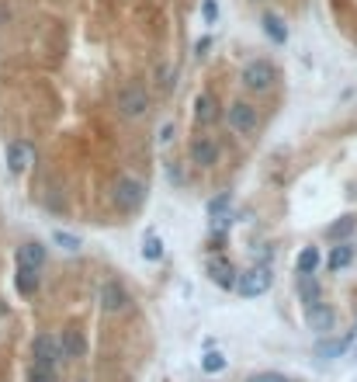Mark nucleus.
<instances>
[{
  "instance_id": "12",
  "label": "nucleus",
  "mask_w": 357,
  "mask_h": 382,
  "mask_svg": "<svg viewBox=\"0 0 357 382\" xmlns=\"http://www.w3.org/2000/svg\"><path fill=\"white\" fill-rule=\"evenodd\" d=\"M208 278H212L219 289H236V268H233V264H229L222 254L208 261Z\"/></svg>"
},
{
  "instance_id": "17",
  "label": "nucleus",
  "mask_w": 357,
  "mask_h": 382,
  "mask_svg": "<svg viewBox=\"0 0 357 382\" xmlns=\"http://www.w3.org/2000/svg\"><path fill=\"white\" fill-rule=\"evenodd\" d=\"M38 285H42V278H38V268H18V274H14V289L21 292V296H35L38 292Z\"/></svg>"
},
{
  "instance_id": "1",
  "label": "nucleus",
  "mask_w": 357,
  "mask_h": 382,
  "mask_svg": "<svg viewBox=\"0 0 357 382\" xmlns=\"http://www.w3.org/2000/svg\"><path fill=\"white\" fill-rule=\"evenodd\" d=\"M111 202H114V209L118 212H136L139 205L146 202V185L132 177V174H125V177H118L114 181V188H111Z\"/></svg>"
},
{
  "instance_id": "20",
  "label": "nucleus",
  "mask_w": 357,
  "mask_h": 382,
  "mask_svg": "<svg viewBox=\"0 0 357 382\" xmlns=\"http://www.w3.org/2000/svg\"><path fill=\"white\" fill-rule=\"evenodd\" d=\"M260 25H264V35H267L275 46H284V42H288V28H284V21H281L277 14H264Z\"/></svg>"
},
{
  "instance_id": "23",
  "label": "nucleus",
  "mask_w": 357,
  "mask_h": 382,
  "mask_svg": "<svg viewBox=\"0 0 357 382\" xmlns=\"http://www.w3.org/2000/svg\"><path fill=\"white\" fill-rule=\"evenodd\" d=\"M142 257H146V261H160V257H164V240H160L156 233H146V240H142Z\"/></svg>"
},
{
  "instance_id": "19",
  "label": "nucleus",
  "mask_w": 357,
  "mask_h": 382,
  "mask_svg": "<svg viewBox=\"0 0 357 382\" xmlns=\"http://www.w3.org/2000/svg\"><path fill=\"white\" fill-rule=\"evenodd\" d=\"M347 264H354V244H336L326 257V268L330 272H343Z\"/></svg>"
},
{
  "instance_id": "25",
  "label": "nucleus",
  "mask_w": 357,
  "mask_h": 382,
  "mask_svg": "<svg viewBox=\"0 0 357 382\" xmlns=\"http://www.w3.org/2000/svg\"><path fill=\"white\" fill-rule=\"evenodd\" d=\"M53 244H59L63 250H70V254H73V250H80V237H73V233H63V229H55V233H53Z\"/></svg>"
},
{
  "instance_id": "5",
  "label": "nucleus",
  "mask_w": 357,
  "mask_h": 382,
  "mask_svg": "<svg viewBox=\"0 0 357 382\" xmlns=\"http://www.w3.org/2000/svg\"><path fill=\"white\" fill-rule=\"evenodd\" d=\"M243 87L253 91V94H264V91H271V83H275V66L267 63V59H253L243 66Z\"/></svg>"
},
{
  "instance_id": "4",
  "label": "nucleus",
  "mask_w": 357,
  "mask_h": 382,
  "mask_svg": "<svg viewBox=\"0 0 357 382\" xmlns=\"http://www.w3.org/2000/svg\"><path fill=\"white\" fill-rule=\"evenodd\" d=\"M225 122H229V129H233L236 136H250V133H257L260 115H257V108H253L250 101H233V105L225 108Z\"/></svg>"
},
{
  "instance_id": "14",
  "label": "nucleus",
  "mask_w": 357,
  "mask_h": 382,
  "mask_svg": "<svg viewBox=\"0 0 357 382\" xmlns=\"http://www.w3.org/2000/svg\"><path fill=\"white\" fill-rule=\"evenodd\" d=\"M295 289H299V299H302L305 306H316V302H323V289H319L316 274H299V278H295Z\"/></svg>"
},
{
  "instance_id": "28",
  "label": "nucleus",
  "mask_w": 357,
  "mask_h": 382,
  "mask_svg": "<svg viewBox=\"0 0 357 382\" xmlns=\"http://www.w3.org/2000/svg\"><path fill=\"white\" fill-rule=\"evenodd\" d=\"M250 382H288L284 376H277V372H260V376H253Z\"/></svg>"
},
{
  "instance_id": "9",
  "label": "nucleus",
  "mask_w": 357,
  "mask_h": 382,
  "mask_svg": "<svg viewBox=\"0 0 357 382\" xmlns=\"http://www.w3.org/2000/svg\"><path fill=\"white\" fill-rule=\"evenodd\" d=\"M219 157H222V150L212 136H194L191 139V160L198 167H215L219 164Z\"/></svg>"
},
{
  "instance_id": "13",
  "label": "nucleus",
  "mask_w": 357,
  "mask_h": 382,
  "mask_svg": "<svg viewBox=\"0 0 357 382\" xmlns=\"http://www.w3.org/2000/svg\"><path fill=\"white\" fill-rule=\"evenodd\" d=\"M14 257H18V268H38V272H42V264H46V247L28 240V244L18 247Z\"/></svg>"
},
{
  "instance_id": "22",
  "label": "nucleus",
  "mask_w": 357,
  "mask_h": 382,
  "mask_svg": "<svg viewBox=\"0 0 357 382\" xmlns=\"http://www.w3.org/2000/svg\"><path fill=\"white\" fill-rule=\"evenodd\" d=\"M28 382H55V368L53 365H42V361H31L25 372Z\"/></svg>"
},
{
  "instance_id": "11",
  "label": "nucleus",
  "mask_w": 357,
  "mask_h": 382,
  "mask_svg": "<svg viewBox=\"0 0 357 382\" xmlns=\"http://www.w3.org/2000/svg\"><path fill=\"white\" fill-rule=\"evenodd\" d=\"M219 115H222V108H219V101H215V94L205 91V94L194 98V118H198V125H215Z\"/></svg>"
},
{
  "instance_id": "10",
  "label": "nucleus",
  "mask_w": 357,
  "mask_h": 382,
  "mask_svg": "<svg viewBox=\"0 0 357 382\" xmlns=\"http://www.w3.org/2000/svg\"><path fill=\"white\" fill-rule=\"evenodd\" d=\"M305 324H309V330H316V334H330L333 324H336V313H333V306H326V302L305 306Z\"/></svg>"
},
{
  "instance_id": "7",
  "label": "nucleus",
  "mask_w": 357,
  "mask_h": 382,
  "mask_svg": "<svg viewBox=\"0 0 357 382\" xmlns=\"http://www.w3.org/2000/svg\"><path fill=\"white\" fill-rule=\"evenodd\" d=\"M97 306H101L105 313H122V309L129 306V292H125V285H122V282H114V278H108V282L101 285V292H97Z\"/></svg>"
},
{
  "instance_id": "8",
  "label": "nucleus",
  "mask_w": 357,
  "mask_h": 382,
  "mask_svg": "<svg viewBox=\"0 0 357 382\" xmlns=\"http://www.w3.org/2000/svg\"><path fill=\"white\" fill-rule=\"evenodd\" d=\"M35 160V146L28 143V139H14V143H7V170L11 174H25L28 167Z\"/></svg>"
},
{
  "instance_id": "29",
  "label": "nucleus",
  "mask_w": 357,
  "mask_h": 382,
  "mask_svg": "<svg viewBox=\"0 0 357 382\" xmlns=\"http://www.w3.org/2000/svg\"><path fill=\"white\" fill-rule=\"evenodd\" d=\"M170 136H174V125H164V133H160V143H170Z\"/></svg>"
},
{
  "instance_id": "2",
  "label": "nucleus",
  "mask_w": 357,
  "mask_h": 382,
  "mask_svg": "<svg viewBox=\"0 0 357 382\" xmlns=\"http://www.w3.org/2000/svg\"><path fill=\"white\" fill-rule=\"evenodd\" d=\"M275 285V272H271V264H253L250 272H243L236 278V292L240 296H247V299H257V296H264L267 289Z\"/></svg>"
},
{
  "instance_id": "27",
  "label": "nucleus",
  "mask_w": 357,
  "mask_h": 382,
  "mask_svg": "<svg viewBox=\"0 0 357 382\" xmlns=\"http://www.w3.org/2000/svg\"><path fill=\"white\" fill-rule=\"evenodd\" d=\"M201 18H205V25H215V18H219V4H215V0H201Z\"/></svg>"
},
{
  "instance_id": "15",
  "label": "nucleus",
  "mask_w": 357,
  "mask_h": 382,
  "mask_svg": "<svg viewBox=\"0 0 357 382\" xmlns=\"http://www.w3.org/2000/svg\"><path fill=\"white\" fill-rule=\"evenodd\" d=\"M357 233V216H340L336 222L326 226V240L333 244H347V237H354Z\"/></svg>"
},
{
  "instance_id": "3",
  "label": "nucleus",
  "mask_w": 357,
  "mask_h": 382,
  "mask_svg": "<svg viewBox=\"0 0 357 382\" xmlns=\"http://www.w3.org/2000/svg\"><path fill=\"white\" fill-rule=\"evenodd\" d=\"M114 108H118V115H125V118H142L146 108H149V94H146V87L136 83V81L125 83V87H118Z\"/></svg>"
},
{
  "instance_id": "26",
  "label": "nucleus",
  "mask_w": 357,
  "mask_h": 382,
  "mask_svg": "<svg viewBox=\"0 0 357 382\" xmlns=\"http://www.w3.org/2000/svg\"><path fill=\"white\" fill-rule=\"evenodd\" d=\"M201 368H205V372H222V368H225V358H222L219 351H208V355L201 358Z\"/></svg>"
},
{
  "instance_id": "18",
  "label": "nucleus",
  "mask_w": 357,
  "mask_h": 382,
  "mask_svg": "<svg viewBox=\"0 0 357 382\" xmlns=\"http://www.w3.org/2000/svg\"><path fill=\"white\" fill-rule=\"evenodd\" d=\"M354 337H357V330L354 334H347V337H336V341H319V344H316V355L319 358H340L351 344H354Z\"/></svg>"
},
{
  "instance_id": "16",
  "label": "nucleus",
  "mask_w": 357,
  "mask_h": 382,
  "mask_svg": "<svg viewBox=\"0 0 357 382\" xmlns=\"http://www.w3.org/2000/svg\"><path fill=\"white\" fill-rule=\"evenodd\" d=\"M59 348H63V358H83L87 341H83L80 330H63L59 334Z\"/></svg>"
},
{
  "instance_id": "24",
  "label": "nucleus",
  "mask_w": 357,
  "mask_h": 382,
  "mask_svg": "<svg viewBox=\"0 0 357 382\" xmlns=\"http://www.w3.org/2000/svg\"><path fill=\"white\" fill-rule=\"evenodd\" d=\"M229 202H233V195L229 191H222V195H215L212 202H208V216H225V209H229Z\"/></svg>"
},
{
  "instance_id": "21",
  "label": "nucleus",
  "mask_w": 357,
  "mask_h": 382,
  "mask_svg": "<svg viewBox=\"0 0 357 382\" xmlns=\"http://www.w3.org/2000/svg\"><path fill=\"white\" fill-rule=\"evenodd\" d=\"M319 261H323V257H319V250H316V247H305L302 254H299V261H295V272L312 274L316 268H319Z\"/></svg>"
},
{
  "instance_id": "30",
  "label": "nucleus",
  "mask_w": 357,
  "mask_h": 382,
  "mask_svg": "<svg viewBox=\"0 0 357 382\" xmlns=\"http://www.w3.org/2000/svg\"><path fill=\"white\" fill-rule=\"evenodd\" d=\"M354 358H357V348H354Z\"/></svg>"
},
{
  "instance_id": "6",
  "label": "nucleus",
  "mask_w": 357,
  "mask_h": 382,
  "mask_svg": "<svg viewBox=\"0 0 357 382\" xmlns=\"http://www.w3.org/2000/svg\"><path fill=\"white\" fill-rule=\"evenodd\" d=\"M31 361H42V365H59L63 361V348H59V334H38L31 341Z\"/></svg>"
}]
</instances>
